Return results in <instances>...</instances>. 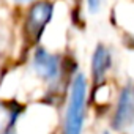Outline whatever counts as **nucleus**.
<instances>
[{"label":"nucleus","mask_w":134,"mask_h":134,"mask_svg":"<svg viewBox=\"0 0 134 134\" xmlns=\"http://www.w3.org/2000/svg\"><path fill=\"white\" fill-rule=\"evenodd\" d=\"M134 121V93L131 87H125L118 96L117 110L112 120V126L115 129H123Z\"/></svg>","instance_id":"obj_2"},{"label":"nucleus","mask_w":134,"mask_h":134,"mask_svg":"<svg viewBox=\"0 0 134 134\" xmlns=\"http://www.w3.org/2000/svg\"><path fill=\"white\" fill-rule=\"evenodd\" d=\"M104 134H109V132H104Z\"/></svg>","instance_id":"obj_9"},{"label":"nucleus","mask_w":134,"mask_h":134,"mask_svg":"<svg viewBox=\"0 0 134 134\" xmlns=\"http://www.w3.org/2000/svg\"><path fill=\"white\" fill-rule=\"evenodd\" d=\"M87 5H88V10L92 13H96L98 8L101 7V0H87Z\"/></svg>","instance_id":"obj_6"},{"label":"nucleus","mask_w":134,"mask_h":134,"mask_svg":"<svg viewBox=\"0 0 134 134\" xmlns=\"http://www.w3.org/2000/svg\"><path fill=\"white\" fill-rule=\"evenodd\" d=\"M54 13V5L51 2H38L35 3L27 18V30L32 36H38L41 30L46 27V24L52 19Z\"/></svg>","instance_id":"obj_3"},{"label":"nucleus","mask_w":134,"mask_h":134,"mask_svg":"<svg viewBox=\"0 0 134 134\" xmlns=\"http://www.w3.org/2000/svg\"><path fill=\"white\" fill-rule=\"evenodd\" d=\"M16 2H32V0H16Z\"/></svg>","instance_id":"obj_8"},{"label":"nucleus","mask_w":134,"mask_h":134,"mask_svg":"<svg viewBox=\"0 0 134 134\" xmlns=\"http://www.w3.org/2000/svg\"><path fill=\"white\" fill-rule=\"evenodd\" d=\"M109 68H110V55H109L107 49L103 44H98L96 46V51L93 54V65H92L93 77L96 81L103 79Z\"/></svg>","instance_id":"obj_5"},{"label":"nucleus","mask_w":134,"mask_h":134,"mask_svg":"<svg viewBox=\"0 0 134 134\" xmlns=\"http://www.w3.org/2000/svg\"><path fill=\"white\" fill-rule=\"evenodd\" d=\"M2 134H16V129H14V125H8Z\"/></svg>","instance_id":"obj_7"},{"label":"nucleus","mask_w":134,"mask_h":134,"mask_svg":"<svg viewBox=\"0 0 134 134\" xmlns=\"http://www.w3.org/2000/svg\"><path fill=\"white\" fill-rule=\"evenodd\" d=\"M85 96H87V81L82 74H77L71 84V93H70L68 109H66V115H65L63 134H81L82 125H84Z\"/></svg>","instance_id":"obj_1"},{"label":"nucleus","mask_w":134,"mask_h":134,"mask_svg":"<svg viewBox=\"0 0 134 134\" xmlns=\"http://www.w3.org/2000/svg\"><path fill=\"white\" fill-rule=\"evenodd\" d=\"M33 68L44 81H55L60 73V63L54 54L40 47L33 55Z\"/></svg>","instance_id":"obj_4"}]
</instances>
